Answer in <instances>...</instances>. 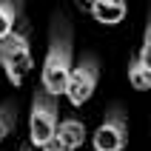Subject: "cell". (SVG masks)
Segmentation results:
<instances>
[{"label":"cell","instance_id":"4","mask_svg":"<svg viewBox=\"0 0 151 151\" xmlns=\"http://www.w3.org/2000/svg\"><path fill=\"white\" fill-rule=\"evenodd\" d=\"M100 83V60L94 54H83V57L74 63L71 68V77H68V86H66V97L71 106H86L91 100L94 88Z\"/></svg>","mask_w":151,"mask_h":151},{"label":"cell","instance_id":"2","mask_svg":"<svg viewBox=\"0 0 151 151\" xmlns=\"http://www.w3.org/2000/svg\"><path fill=\"white\" fill-rule=\"evenodd\" d=\"M60 126V109H57V97L49 94L46 88H37L32 100V114H29V140L34 148H43L49 143L54 131Z\"/></svg>","mask_w":151,"mask_h":151},{"label":"cell","instance_id":"9","mask_svg":"<svg viewBox=\"0 0 151 151\" xmlns=\"http://www.w3.org/2000/svg\"><path fill=\"white\" fill-rule=\"evenodd\" d=\"M128 80H131V86L140 88V91H148L151 88V66L140 57V54L128 63Z\"/></svg>","mask_w":151,"mask_h":151},{"label":"cell","instance_id":"13","mask_svg":"<svg viewBox=\"0 0 151 151\" xmlns=\"http://www.w3.org/2000/svg\"><path fill=\"white\" fill-rule=\"evenodd\" d=\"M83 3H88V6H91V3H94V0H83Z\"/></svg>","mask_w":151,"mask_h":151},{"label":"cell","instance_id":"6","mask_svg":"<svg viewBox=\"0 0 151 151\" xmlns=\"http://www.w3.org/2000/svg\"><path fill=\"white\" fill-rule=\"evenodd\" d=\"M83 143H86V126L74 117H66V120H60L54 137L43 145V151H74Z\"/></svg>","mask_w":151,"mask_h":151},{"label":"cell","instance_id":"5","mask_svg":"<svg viewBox=\"0 0 151 151\" xmlns=\"http://www.w3.org/2000/svg\"><path fill=\"white\" fill-rule=\"evenodd\" d=\"M91 143H94V151H123L128 145V120L120 106L106 111V120L97 126Z\"/></svg>","mask_w":151,"mask_h":151},{"label":"cell","instance_id":"1","mask_svg":"<svg viewBox=\"0 0 151 151\" xmlns=\"http://www.w3.org/2000/svg\"><path fill=\"white\" fill-rule=\"evenodd\" d=\"M71 23L66 17H54L49 32V51H46V60H43V74H40V86L49 94L60 97L66 94L68 77H71V68H74V49H71Z\"/></svg>","mask_w":151,"mask_h":151},{"label":"cell","instance_id":"8","mask_svg":"<svg viewBox=\"0 0 151 151\" xmlns=\"http://www.w3.org/2000/svg\"><path fill=\"white\" fill-rule=\"evenodd\" d=\"M20 9H23V0H0V40L17 29Z\"/></svg>","mask_w":151,"mask_h":151},{"label":"cell","instance_id":"3","mask_svg":"<svg viewBox=\"0 0 151 151\" xmlns=\"http://www.w3.org/2000/svg\"><path fill=\"white\" fill-rule=\"evenodd\" d=\"M32 43H29V32L26 29H14L12 34H6L0 40V66L6 71L9 83L20 86L23 77L32 68Z\"/></svg>","mask_w":151,"mask_h":151},{"label":"cell","instance_id":"11","mask_svg":"<svg viewBox=\"0 0 151 151\" xmlns=\"http://www.w3.org/2000/svg\"><path fill=\"white\" fill-rule=\"evenodd\" d=\"M140 57L151 66V12H148V23H145V37H143V51H140Z\"/></svg>","mask_w":151,"mask_h":151},{"label":"cell","instance_id":"7","mask_svg":"<svg viewBox=\"0 0 151 151\" xmlns=\"http://www.w3.org/2000/svg\"><path fill=\"white\" fill-rule=\"evenodd\" d=\"M88 9H91L94 20H97V23H106V26L120 23V20L128 14V3L126 0H94Z\"/></svg>","mask_w":151,"mask_h":151},{"label":"cell","instance_id":"12","mask_svg":"<svg viewBox=\"0 0 151 151\" xmlns=\"http://www.w3.org/2000/svg\"><path fill=\"white\" fill-rule=\"evenodd\" d=\"M17 151H34V145H20Z\"/></svg>","mask_w":151,"mask_h":151},{"label":"cell","instance_id":"10","mask_svg":"<svg viewBox=\"0 0 151 151\" xmlns=\"http://www.w3.org/2000/svg\"><path fill=\"white\" fill-rule=\"evenodd\" d=\"M14 126H17V106L12 100L0 103V143L14 131Z\"/></svg>","mask_w":151,"mask_h":151}]
</instances>
